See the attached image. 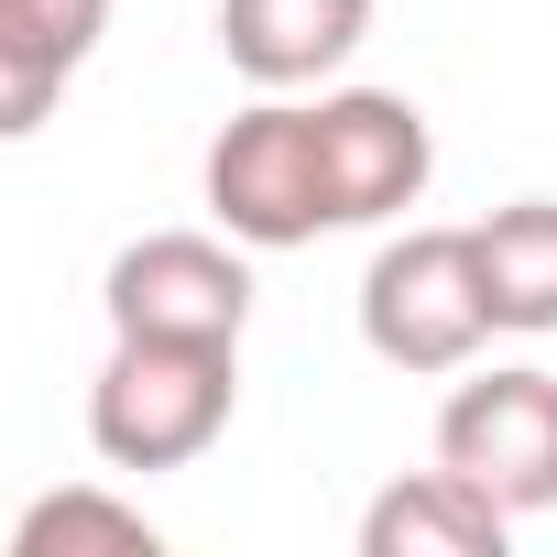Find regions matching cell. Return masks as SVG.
<instances>
[{"label":"cell","mask_w":557,"mask_h":557,"mask_svg":"<svg viewBox=\"0 0 557 557\" xmlns=\"http://www.w3.org/2000/svg\"><path fill=\"white\" fill-rule=\"evenodd\" d=\"M361 339L394 372H470L492 339V296H481V251L470 230H394L361 273Z\"/></svg>","instance_id":"cell-3"},{"label":"cell","mask_w":557,"mask_h":557,"mask_svg":"<svg viewBox=\"0 0 557 557\" xmlns=\"http://www.w3.org/2000/svg\"><path fill=\"white\" fill-rule=\"evenodd\" d=\"M372 0H219V55L251 88H318L361 55Z\"/></svg>","instance_id":"cell-7"},{"label":"cell","mask_w":557,"mask_h":557,"mask_svg":"<svg viewBox=\"0 0 557 557\" xmlns=\"http://www.w3.org/2000/svg\"><path fill=\"white\" fill-rule=\"evenodd\" d=\"M110 339H240L251 329V262L230 230H153L132 251H110Z\"/></svg>","instance_id":"cell-4"},{"label":"cell","mask_w":557,"mask_h":557,"mask_svg":"<svg viewBox=\"0 0 557 557\" xmlns=\"http://www.w3.org/2000/svg\"><path fill=\"white\" fill-rule=\"evenodd\" d=\"M318 164H329L339 230H372V219H405L426 197L437 143H426L416 99H394V88H329L318 99Z\"/></svg>","instance_id":"cell-6"},{"label":"cell","mask_w":557,"mask_h":557,"mask_svg":"<svg viewBox=\"0 0 557 557\" xmlns=\"http://www.w3.org/2000/svg\"><path fill=\"white\" fill-rule=\"evenodd\" d=\"M437 459L459 481H481L513 524L524 513H557V372L513 361V372H481L437 405Z\"/></svg>","instance_id":"cell-5"},{"label":"cell","mask_w":557,"mask_h":557,"mask_svg":"<svg viewBox=\"0 0 557 557\" xmlns=\"http://www.w3.org/2000/svg\"><path fill=\"white\" fill-rule=\"evenodd\" d=\"M503 546H513V513L481 481H459L448 459L372 492V513H361V557H503Z\"/></svg>","instance_id":"cell-9"},{"label":"cell","mask_w":557,"mask_h":557,"mask_svg":"<svg viewBox=\"0 0 557 557\" xmlns=\"http://www.w3.org/2000/svg\"><path fill=\"white\" fill-rule=\"evenodd\" d=\"M481 251V296H492V329L513 339H546L557 329V197H513L470 230Z\"/></svg>","instance_id":"cell-10"},{"label":"cell","mask_w":557,"mask_h":557,"mask_svg":"<svg viewBox=\"0 0 557 557\" xmlns=\"http://www.w3.org/2000/svg\"><path fill=\"white\" fill-rule=\"evenodd\" d=\"M208 219L240 251H307L318 230H339L329 208V164H318V110L262 88L219 143H208Z\"/></svg>","instance_id":"cell-2"},{"label":"cell","mask_w":557,"mask_h":557,"mask_svg":"<svg viewBox=\"0 0 557 557\" xmlns=\"http://www.w3.org/2000/svg\"><path fill=\"white\" fill-rule=\"evenodd\" d=\"M99 34H110V0H0V143L55 121Z\"/></svg>","instance_id":"cell-8"},{"label":"cell","mask_w":557,"mask_h":557,"mask_svg":"<svg viewBox=\"0 0 557 557\" xmlns=\"http://www.w3.org/2000/svg\"><path fill=\"white\" fill-rule=\"evenodd\" d=\"M153 546H164L153 513L99 481H66V492L23 503V524H12V557H153Z\"/></svg>","instance_id":"cell-11"},{"label":"cell","mask_w":557,"mask_h":557,"mask_svg":"<svg viewBox=\"0 0 557 557\" xmlns=\"http://www.w3.org/2000/svg\"><path fill=\"white\" fill-rule=\"evenodd\" d=\"M240 405V339H110L88 383V448L110 470H186Z\"/></svg>","instance_id":"cell-1"}]
</instances>
